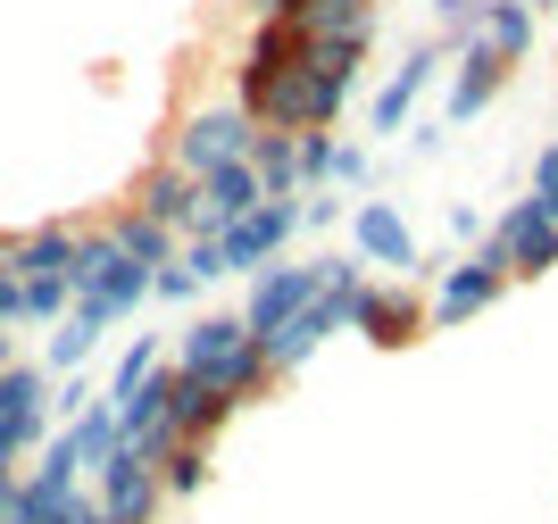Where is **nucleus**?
Masks as SVG:
<instances>
[{
    "instance_id": "nucleus-16",
    "label": "nucleus",
    "mask_w": 558,
    "mask_h": 524,
    "mask_svg": "<svg viewBox=\"0 0 558 524\" xmlns=\"http://www.w3.org/2000/svg\"><path fill=\"white\" fill-rule=\"evenodd\" d=\"M251 167H258V183H267V192H301V134H276V125H258Z\"/></svg>"
},
{
    "instance_id": "nucleus-6",
    "label": "nucleus",
    "mask_w": 558,
    "mask_h": 524,
    "mask_svg": "<svg viewBox=\"0 0 558 524\" xmlns=\"http://www.w3.org/2000/svg\"><path fill=\"white\" fill-rule=\"evenodd\" d=\"M292 233H301V192H267L251 217L217 226V251H226L233 275H258L267 258H283V242H292Z\"/></svg>"
},
{
    "instance_id": "nucleus-12",
    "label": "nucleus",
    "mask_w": 558,
    "mask_h": 524,
    "mask_svg": "<svg viewBox=\"0 0 558 524\" xmlns=\"http://www.w3.org/2000/svg\"><path fill=\"white\" fill-rule=\"evenodd\" d=\"M434 75H450V50H434V42L409 50V59L392 68V84L375 92V109H367V117H375V134H400V125H409V109H417V92L434 84Z\"/></svg>"
},
{
    "instance_id": "nucleus-11",
    "label": "nucleus",
    "mask_w": 558,
    "mask_h": 524,
    "mask_svg": "<svg viewBox=\"0 0 558 524\" xmlns=\"http://www.w3.org/2000/svg\"><path fill=\"white\" fill-rule=\"evenodd\" d=\"M258 200H267V183H258L251 159L209 167V175H201V226H192V242H201V233H217V226H233V217H251Z\"/></svg>"
},
{
    "instance_id": "nucleus-8",
    "label": "nucleus",
    "mask_w": 558,
    "mask_h": 524,
    "mask_svg": "<svg viewBox=\"0 0 558 524\" xmlns=\"http://www.w3.org/2000/svg\"><path fill=\"white\" fill-rule=\"evenodd\" d=\"M517 75V59L500 42H484V34H466L459 42V68H450V92H442V117L450 125H475V117L500 100V84Z\"/></svg>"
},
{
    "instance_id": "nucleus-17",
    "label": "nucleus",
    "mask_w": 558,
    "mask_h": 524,
    "mask_svg": "<svg viewBox=\"0 0 558 524\" xmlns=\"http://www.w3.org/2000/svg\"><path fill=\"white\" fill-rule=\"evenodd\" d=\"M109 233H117V251H125V258H142L150 275H159L167 258H175V226H159V217H142V208H125V217H117Z\"/></svg>"
},
{
    "instance_id": "nucleus-3",
    "label": "nucleus",
    "mask_w": 558,
    "mask_h": 524,
    "mask_svg": "<svg viewBox=\"0 0 558 524\" xmlns=\"http://www.w3.org/2000/svg\"><path fill=\"white\" fill-rule=\"evenodd\" d=\"M84 491L100 500V516H109V524H159V508H167V483H159V466H150V458H142L134 441L100 458Z\"/></svg>"
},
{
    "instance_id": "nucleus-26",
    "label": "nucleus",
    "mask_w": 558,
    "mask_h": 524,
    "mask_svg": "<svg viewBox=\"0 0 558 524\" xmlns=\"http://www.w3.org/2000/svg\"><path fill=\"white\" fill-rule=\"evenodd\" d=\"M333 183H367V150H350V142H342V150H333Z\"/></svg>"
},
{
    "instance_id": "nucleus-14",
    "label": "nucleus",
    "mask_w": 558,
    "mask_h": 524,
    "mask_svg": "<svg viewBox=\"0 0 558 524\" xmlns=\"http://www.w3.org/2000/svg\"><path fill=\"white\" fill-rule=\"evenodd\" d=\"M75 242H84L75 226L17 233V258H9V275H17V283H68V292H75Z\"/></svg>"
},
{
    "instance_id": "nucleus-1",
    "label": "nucleus",
    "mask_w": 558,
    "mask_h": 524,
    "mask_svg": "<svg viewBox=\"0 0 558 524\" xmlns=\"http://www.w3.org/2000/svg\"><path fill=\"white\" fill-rule=\"evenodd\" d=\"M175 366L217 383L226 400H258V391L276 383V366H267V342H258L242 317H201L175 333Z\"/></svg>"
},
{
    "instance_id": "nucleus-22",
    "label": "nucleus",
    "mask_w": 558,
    "mask_h": 524,
    "mask_svg": "<svg viewBox=\"0 0 558 524\" xmlns=\"http://www.w3.org/2000/svg\"><path fill=\"white\" fill-rule=\"evenodd\" d=\"M192 292H201V275H192V258H184V251H175L159 275H150V300H192Z\"/></svg>"
},
{
    "instance_id": "nucleus-7",
    "label": "nucleus",
    "mask_w": 558,
    "mask_h": 524,
    "mask_svg": "<svg viewBox=\"0 0 558 524\" xmlns=\"http://www.w3.org/2000/svg\"><path fill=\"white\" fill-rule=\"evenodd\" d=\"M425 325H434V300H425L417 283L384 275V283H367V292H359V317H350V333H367L375 350H409Z\"/></svg>"
},
{
    "instance_id": "nucleus-28",
    "label": "nucleus",
    "mask_w": 558,
    "mask_h": 524,
    "mask_svg": "<svg viewBox=\"0 0 558 524\" xmlns=\"http://www.w3.org/2000/svg\"><path fill=\"white\" fill-rule=\"evenodd\" d=\"M525 9H550V0H525Z\"/></svg>"
},
{
    "instance_id": "nucleus-2",
    "label": "nucleus",
    "mask_w": 558,
    "mask_h": 524,
    "mask_svg": "<svg viewBox=\"0 0 558 524\" xmlns=\"http://www.w3.org/2000/svg\"><path fill=\"white\" fill-rule=\"evenodd\" d=\"M251 142H258V117L242 109V100H226V109H192L184 125H175V150H167V159H175L192 183H201L209 167L251 159Z\"/></svg>"
},
{
    "instance_id": "nucleus-13",
    "label": "nucleus",
    "mask_w": 558,
    "mask_h": 524,
    "mask_svg": "<svg viewBox=\"0 0 558 524\" xmlns=\"http://www.w3.org/2000/svg\"><path fill=\"white\" fill-rule=\"evenodd\" d=\"M167 366H175V358H167ZM233 409H242V400H226L217 383H201V375H184V366H175V400H167L175 441H217V434L233 425Z\"/></svg>"
},
{
    "instance_id": "nucleus-5",
    "label": "nucleus",
    "mask_w": 558,
    "mask_h": 524,
    "mask_svg": "<svg viewBox=\"0 0 558 524\" xmlns=\"http://www.w3.org/2000/svg\"><path fill=\"white\" fill-rule=\"evenodd\" d=\"M500 292H509V258H500V242L484 233L466 258H450L442 283H434L425 300H434V325H466V317H484Z\"/></svg>"
},
{
    "instance_id": "nucleus-15",
    "label": "nucleus",
    "mask_w": 558,
    "mask_h": 524,
    "mask_svg": "<svg viewBox=\"0 0 558 524\" xmlns=\"http://www.w3.org/2000/svg\"><path fill=\"white\" fill-rule=\"evenodd\" d=\"M134 208H142V217H159V226H175V233H192V226H201V183H192L175 159H159L150 175H142Z\"/></svg>"
},
{
    "instance_id": "nucleus-4",
    "label": "nucleus",
    "mask_w": 558,
    "mask_h": 524,
    "mask_svg": "<svg viewBox=\"0 0 558 524\" xmlns=\"http://www.w3.org/2000/svg\"><path fill=\"white\" fill-rule=\"evenodd\" d=\"M317 292H326V258H308V267H301V258H267V267L251 275V292H242V325L267 342V333L292 325Z\"/></svg>"
},
{
    "instance_id": "nucleus-20",
    "label": "nucleus",
    "mask_w": 558,
    "mask_h": 524,
    "mask_svg": "<svg viewBox=\"0 0 558 524\" xmlns=\"http://www.w3.org/2000/svg\"><path fill=\"white\" fill-rule=\"evenodd\" d=\"M159 375V342H134L125 358H117V375H109V400H125V391H142Z\"/></svg>"
},
{
    "instance_id": "nucleus-23",
    "label": "nucleus",
    "mask_w": 558,
    "mask_h": 524,
    "mask_svg": "<svg viewBox=\"0 0 558 524\" xmlns=\"http://www.w3.org/2000/svg\"><path fill=\"white\" fill-rule=\"evenodd\" d=\"M434 17L450 25V50H459L466 34H475V25H484V0H434Z\"/></svg>"
},
{
    "instance_id": "nucleus-24",
    "label": "nucleus",
    "mask_w": 558,
    "mask_h": 524,
    "mask_svg": "<svg viewBox=\"0 0 558 524\" xmlns=\"http://www.w3.org/2000/svg\"><path fill=\"white\" fill-rule=\"evenodd\" d=\"M534 200H542V208L558 217V142H550V150L534 159Z\"/></svg>"
},
{
    "instance_id": "nucleus-25",
    "label": "nucleus",
    "mask_w": 558,
    "mask_h": 524,
    "mask_svg": "<svg viewBox=\"0 0 558 524\" xmlns=\"http://www.w3.org/2000/svg\"><path fill=\"white\" fill-rule=\"evenodd\" d=\"M0 325H25V283L17 275H0Z\"/></svg>"
},
{
    "instance_id": "nucleus-10",
    "label": "nucleus",
    "mask_w": 558,
    "mask_h": 524,
    "mask_svg": "<svg viewBox=\"0 0 558 524\" xmlns=\"http://www.w3.org/2000/svg\"><path fill=\"white\" fill-rule=\"evenodd\" d=\"M350 242H359L367 267H392V275L417 267V233H409V217H400L392 200H359L350 208Z\"/></svg>"
},
{
    "instance_id": "nucleus-19",
    "label": "nucleus",
    "mask_w": 558,
    "mask_h": 524,
    "mask_svg": "<svg viewBox=\"0 0 558 524\" xmlns=\"http://www.w3.org/2000/svg\"><path fill=\"white\" fill-rule=\"evenodd\" d=\"M159 483H167V500H192V491L209 483V441H175V450L159 458Z\"/></svg>"
},
{
    "instance_id": "nucleus-27",
    "label": "nucleus",
    "mask_w": 558,
    "mask_h": 524,
    "mask_svg": "<svg viewBox=\"0 0 558 524\" xmlns=\"http://www.w3.org/2000/svg\"><path fill=\"white\" fill-rule=\"evenodd\" d=\"M9 258H17V233H0V275H9Z\"/></svg>"
},
{
    "instance_id": "nucleus-21",
    "label": "nucleus",
    "mask_w": 558,
    "mask_h": 524,
    "mask_svg": "<svg viewBox=\"0 0 558 524\" xmlns=\"http://www.w3.org/2000/svg\"><path fill=\"white\" fill-rule=\"evenodd\" d=\"M333 150H342V142H333V125H326V134H301V192L333 183Z\"/></svg>"
},
{
    "instance_id": "nucleus-9",
    "label": "nucleus",
    "mask_w": 558,
    "mask_h": 524,
    "mask_svg": "<svg viewBox=\"0 0 558 524\" xmlns=\"http://www.w3.org/2000/svg\"><path fill=\"white\" fill-rule=\"evenodd\" d=\"M492 242H500V258H509V275H550L558 267V217L525 192V200H509L500 217H492Z\"/></svg>"
},
{
    "instance_id": "nucleus-18",
    "label": "nucleus",
    "mask_w": 558,
    "mask_h": 524,
    "mask_svg": "<svg viewBox=\"0 0 558 524\" xmlns=\"http://www.w3.org/2000/svg\"><path fill=\"white\" fill-rule=\"evenodd\" d=\"M475 34L500 42L509 59H525V50H534V9H525V0H484V25H475Z\"/></svg>"
}]
</instances>
